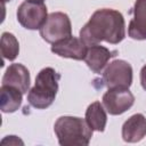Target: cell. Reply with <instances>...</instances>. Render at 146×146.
<instances>
[{
  "label": "cell",
  "mask_w": 146,
  "mask_h": 146,
  "mask_svg": "<svg viewBox=\"0 0 146 146\" xmlns=\"http://www.w3.org/2000/svg\"><path fill=\"white\" fill-rule=\"evenodd\" d=\"M125 36V23L122 14L114 9L96 10L80 31V39L89 47L102 41L116 44Z\"/></svg>",
  "instance_id": "1"
},
{
  "label": "cell",
  "mask_w": 146,
  "mask_h": 146,
  "mask_svg": "<svg viewBox=\"0 0 146 146\" xmlns=\"http://www.w3.org/2000/svg\"><path fill=\"white\" fill-rule=\"evenodd\" d=\"M54 130L62 146H87L94 131L86 120L76 116L58 117Z\"/></svg>",
  "instance_id": "2"
},
{
  "label": "cell",
  "mask_w": 146,
  "mask_h": 146,
  "mask_svg": "<svg viewBox=\"0 0 146 146\" xmlns=\"http://www.w3.org/2000/svg\"><path fill=\"white\" fill-rule=\"evenodd\" d=\"M59 79L60 75L52 67L42 68L35 78L33 88L29 90V104L38 110L49 107L56 98Z\"/></svg>",
  "instance_id": "3"
},
{
  "label": "cell",
  "mask_w": 146,
  "mask_h": 146,
  "mask_svg": "<svg viewBox=\"0 0 146 146\" xmlns=\"http://www.w3.org/2000/svg\"><path fill=\"white\" fill-rule=\"evenodd\" d=\"M72 34V25L68 16L64 13L56 11L48 15L44 24L40 27L41 38L49 42H58Z\"/></svg>",
  "instance_id": "4"
},
{
  "label": "cell",
  "mask_w": 146,
  "mask_h": 146,
  "mask_svg": "<svg viewBox=\"0 0 146 146\" xmlns=\"http://www.w3.org/2000/svg\"><path fill=\"white\" fill-rule=\"evenodd\" d=\"M103 82L108 89H129L132 83V67L123 59H115L103 72Z\"/></svg>",
  "instance_id": "5"
},
{
  "label": "cell",
  "mask_w": 146,
  "mask_h": 146,
  "mask_svg": "<svg viewBox=\"0 0 146 146\" xmlns=\"http://www.w3.org/2000/svg\"><path fill=\"white\" fill-rule=\"evenodd\" d=\"M47 17V7L43 2L24 1L17 8V19L27 30H40Z\"/></svg>",
  "instance_id": "6"
},
{
  "label": "cell",
  "mask_w": 146,
  "mask_h": 146,
  "mask_svg": "<svg viewBox=\"0 0 146 146\" xmlns=\"http://www.w3.org/2000/svg\"><path fill=\"white\" fill-rule=\"evenodd\" d=\"M135 103V96L129 89H108L103 95V105L111 115H120Z\"/></svg>",
  "instance_id": "7"
},
{
  "label": "cell",
  "mask_w": 146,
  "mask_h": 146,
  "mask_svg": "<svg viewBox=\"0 0 146 146\" xmlns=\"http://www.w3.org/2000/svg\"><path fill=\"white\" fill-rule=\"evenodd\" d=\"M88 46L79 38L67 36L58 42L52 43L51 51L60 57L72 58L76 60H82L86 57Z\"/></svg>",
  "instance_id": "8"
},
{
  "label": "cell",
  "mask_w": 146,
  "mask_h": 146,
  "mask_svg": "<svg viewBox=\"0 0 146 146\" xmlns=\"http://www.w3.org/2000/svg\"><path fill=\"white\" fill-rule=\"evenodd\" d=\"M30 72L29 70L22 65V64H11L6 70L3 78H2V84L5 86H11L21 90L23 94H26L30 89Z\"/></svg>",
  "instance_id": "9"
},
{
  "label": "cell",
  "mask_w": 146,
  "mask_h": 146,
  "mask_svg": "<svg viewBox=\"0 0 146 146\" xmlns=\"http://www.w3.org/2000/svg\"><path fill=\"white\" fill-rule=\"evenodd\" d=\"M133 18L128 26V34L135 40H146V0H136Z\"/></svg>",
  "instance_id": "10"
},
{
  "label": "cell",
  "mask_w": 146,
  "mask_h": 146,
  "mask_svg": "<svg viewBox=\"0 0 146 146\" xmlns=\"http://www.w3.org/2000/svg\"><path fill=\"white\" fill-rule=\"evenodd\" d=\"M146 136V117L140 114L131 115L122 125V138L127 143H138Z\"/></svg>",
  "instance_id": "11"
},
{
  "label": "cell",
  "mask_w": 146,
  "mask_h": 146,
  "mask_svg": "<svg viewBox=\"0 0 146 146\" xmlns=\"http://www.w3.org/2000/svg\"><path fill=\"white\" fill-rule=\"evenodd\" d=\"M113 54L115 52H112L104 46L94 44V46L88 47V50H87V54L83 60L86 62V64L92 72L100 73L103 68L106 66L110 58L114 56Z\"/></svg>",
  "instance_id": "12"
},
{
  "label": "cell",
  "mask_w": 146,
  "mask_h": 146,
  "mask_svg": "<svg viewBox=\"0 0 146 146\" xmlns=\"http://www.w3.org/2000/svg\"><path fill=\"white\" fill-rule=\"evenodd\" d=\"M23 92L15 87L2 84L0 88V108L3 113H13L22 105Z\"/></svg>",
  "instance_id": "13"
},
{
  "label": "cell",
  "mask_w": 146,
  "mask_h": 146,
  "mask_svg": "<svg viewBox=\"0 0 146 146\" xmlns=\"http://www.w3.org/2000/svg\"><path fill=\"white\" fill-rule=\"evenodd\" d=\"M86 121L88 125L95 130L103 132L106 127L107 115L105 112V107L100 102H94L90 104L86 111Z\"/></svg>",
  "instance_id": "14"
},
{
  "label": "cell",
  "mask_w": 146,
  "mask_h": 146,
  "mask_svg": "<svg viewBox=\"0 0 146 146\" xmlns=\"http://www.w3.org/2000/svg\"><path fill=\"white\" fill-rule=\"evenodd\" d=\"M0 50L2 58L8 60H14L19 52V43L16 36L9 32H3L1 35Z\"/></svg>",
  "instance_id": "15"
},
{
  "label": "cell",
  "mask_w": 146,
  "mask_h": 146,
  "mask_svg": "<svg viewBox=\"0 0 146 146\" xmlns=\"http://www.w3.org/2000/svg\"><path fill=\"white\" fill-rule=\"evenodd\" d=\"M9 144V145H17V144H22L23 145V141L21 139H18L16 136H7L2 141H1V145H6V144Z\"/></svg>",
  "instance_id": "16"
},
{
  "label": "cell",
  "mask_w": 146,
  "mask_h": 146,
  "mask_svg": "<svg viewBox=\"0 0 146 146\" xmlns=\"http://www.w3.org/2000/svg\"><path fill=\"white\" fill-rule=\"evenodd\" d=\"M140 84L144 90H146V64L140 70Z\"/></svg>",
  "instance_id": "17"
},
{
  "label": "cell",
  "mask_w": 146,
  "mask_h": 146,
  "mask_svg": "<svg viewBox=\"0 0 146 146\" xmlns=\"http://www.w3.org/2000/svg\"><path fill=\"white\" fill-rule=\"evenodd\" d=\"M26 1H31V2H43L44 0H26Z\"/></svg>",
  "instance_id": "18"
},
{
  "label": "cell",
  "mask_w": 146,
  "mask_h": 146,
  "mask_svg": "<svg viewBox=\"0 0 146 146\" xmlns=\"http://www.w3.org/2000/svg\"><path fill=\"white\" fill-rule=\"evenodd\" d=\"M6 1H10V0H2V2H6Z\"/></svg>",
  "instance_id": "19"
}]
</instances>
